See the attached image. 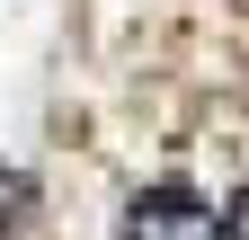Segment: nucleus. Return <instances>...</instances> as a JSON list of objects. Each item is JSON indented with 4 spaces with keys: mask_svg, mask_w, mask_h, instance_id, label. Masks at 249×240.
<instances>
[{
    "mask_svg": "<svg viewBox=\"0 0 249 240\" xmlns=\"http://www.w3.org/2000/svg\"><path fill=\"white\" fill-rule=\"evenodd\" d=\"M124 240H213V214L187 187H151V196H134V214H124Z\"/></svg>",
    "mask_w": 249,
    "mask_h": 240,
    "instance_id": "1",
    "label": "nucleus"
},
{
    "mask_svg": "<svg viewBox=\"0 0 249 240\" xmlns=\"http://www.w3.org/2000/svg\"><path fill=\"white\" fill-rule=\"evenodd\" d=\"M213 240H249V187L231 196V214H223V223H213Z\"/></svg>",
    "mask_w": 249,
    "mask_h": 240,
    "instance_id": "2",
    "label": "nucleus"
}]
</instances>
